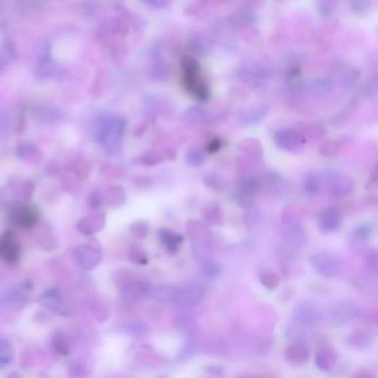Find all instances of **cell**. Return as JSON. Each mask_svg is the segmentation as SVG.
Instances as JSON below:
<instances>
[{
	"mask_svg": "<svg viewBox=\"0 0 378 378\" xmlns=\"http://www.w3.org/2000/svg\"><path fill=\"white\" fill-rule=\"evenodd\" d=\"M375 230V225L373 223H365L358 225L355 228L351 234V240L356 245H362V244L367 242L370 236L373 235Z\"/></svg>",
	"mask_w": 378,
	"mask_h": 378,
	"instance_id": "obj_19",
	"label": "cell"
},
{
	"mask_svg": "<svg viewBox=\"0 0 378 378\" xmlns=\"http://www.w3.org/2000/svg\"><path fill=\"white\" fill-rule=\"evenodd\" d=\"M140 161H141V163H143L144 165L154 166V165H158V164H160V163H162V162H163V156H162L159 153L150 151V152L144 153L141 156Z\"/></svg>",
	"mask_w": 378,
	"mask_h": 378,
	"instance_id": "obj_34",
	"label": "cell"
},
{
	"mask_svg": "<svg viewBox=\"0 0 378 378\" xmlns=\"http://www.w3.org/2000/svg\"><path fill=\"white\" fill-rule=\"evenodd\" d=\"M365 263L367 269L376 272L378 267V257H377V251L376 248H370L365 257Z\"/></svg>",
	"mask_w": 378,
	"mask_h": 378,
	"instance_id": "obj_37",
	"label": "cell"
},
{
	"mask_svg": "<svg viewBox=\"0 0 378 378\" xmlns=\"http://www.w3.org/2000/svg\"><path fill=\"white\" fill-rule=\"evenodd\" d=\"M129 259L133 262V263L145 265L149 262L148 255L145 253L142 247L139 246H133L129 251Z\"/></svg>",
	"mask_w": 378,
	"mask_h": 378,
	"instance_id": "obj_31",
	"label": "cell"
},
{
	"mask_svg": "<svg viewBox=\"0 0 378 378\" xmlns=\"http://www.w3.org/2000/svg\"><path fill=\"white\" fill-rule=\"evenodd\" d=\"M159 237L170 253H176L183 242V236L181 234L165 228L159 230Z\"/></svg>",
	"mask_w": 378,
	"mask_h": 378,
	"instance_id": "obj_17",
	"label": "cell"
},
{
	"mask_svg": "<svg viewBox=\"0 0 378 378\" xmlns=\"http://www.w3.org/2000/svg\"><path fill=\"white\" fill-rule=\"evenodd\" d=\"M54 346L56 348V351L58 353L60 354H68V351H69V347H68V343L66 342V340H63V337H60V336H57L55 341H54Z\"/></svg>",
	"mask_w": 378,
	"mask_h": 378,
	"instance_id": "obj_38",
	"label": "cell"
},
{
	"mask_svg": "<svg viewBox=\"0 0 378 378\" xmlns=\"http://www.w3.org/2000/svg\"><path fill=\"white\" fill-rule=\"evenodd\" d=\"M127 331L133 336H142L147 334L148 327L140 321H132L127 325Z\"/></svg>",
	"mask_w": 378,
	"mask_h": 378,
	"instance_id": "obj_33",
	"label": "cell"
},
{
	"mask_svg": "<svg viewBox=\"0 0 378 378\" xmlns=\"http://www.w3.org/2000/svg\"><path fill=\"white\" fill-rule=\"evenodd\" d=\"M185 160H187L188 164L192 166H200L205 161V156L203 154L200 150L197 149H191L189 150V152L187 153V156H185Z\"/></svg>",
	"mask_w": 378,
	"mask_h": 378,
	"instance_id": "obj_32",
	"label": "cell"
},
{
	"mask_svg": "<svg viewBox=\"0 0 378 378\" xmlns=\"http://www.w3.org/2000/svg\"><path fill=\"white\" fill-rule=\"evenodd\" d=\"M205 371H207L208 374L215 375V376H221L223 375V368L221 367L219 365H211V366H206Z\"/></svg>",
	"mask_w": 378,
	"mask_h": 378,
	"instance_id": "obj_40",
	"label": "cell"
},
{
	"mask_svg": "<svg viewBox=\"0 0 378 378\" xmlns=\"http://www.w3.org/2000/svg\"><path fill=\"white\" fill-rule=\"evenodd\" d=\"M130 233L137 238H144L149 233V224L143 220L137 221L130 225Z\"/></svg>",
	"mask_w": 378,
	"mask_h": 378,
	"instance_id": "obj_30",
	"label": "cell"
},
{
	"mask_svg": "<svg viewBox=\"0 0 378 378\" xmlns=\"http://www.w3.org/2000/svg\"><path fill=\"white\" fill-rule=\"evenodd\" d=\"M275 142L278 148L290 153H299L304 149L305 140L299 132L292 129H285L276 132Z\"/></svg>",
	"mask_w": 378,
	"mask_h": 378,
	"instance_id": "obj_5",
	"label": "cell"
},
{
	"mask_svg": "<svg viewBox=\"0 0 378 378\" xmlns=\"http://www.w3.org/2000/svg\"><path fill=\"white\" fill-rule=\"evenodd\" d=\"M14 351L10 343L6 340L0 339V367L9 365L13 362Z\"/></svg>",
	"mask_w": 378,
	"mask_h": 378,
	"instance_id": "obj_29",
	"label": "cell"
},
{
	"mask_svg": "<svg viewBox=\"0 0 378 378\" xmlns=\"http://www.w3.org/2000/svg\"><path fill=\"white\" fill-rule=\"evenodd\" d=\"M294 317L296 323L301 326H314L321 321V314L318 313L316 307L305 302L296 306Z\"/></svg>",
	"mask_w": 378,
	"mask_h": 378,
	"instance_id": "obj_10",
	"label": "cell"
},
{
	"mask_svg": "<svg viewBox=\"0 0 378 378\" xmlns=\"http://www.w3.org/2000/svg\"><path fill=\"white\" fill-rule=\"evenodd\" d=\"M147 2L152 6H154V7H163L167 0H147Z\"/></svg>",
	"mask_w": 378,
	"mask_h": 378,
	"instance_id": "obj_45",
	"label": "cell"
},
{
	"mask_svg": "<svg viewBox=\"0 0 378 378\" xmlns=\"http://www.w3.org/2000/svg\"><path fill=\"white\" fill-rule=\"evenodd\" d=\"M375 334L369 329H357L348 334L345 339V344L354 350H365L373 345Z\"/></svg>",
	"mask_w": 378,
	"mask_h": 378,
	"instance_id": "obj_13",
	"label": "cell"
},
{
	"mask_svg": "<svg viewBox=\"0 0 378 378\" xmlns=\"http://www.w3.org/2000/svg\"><path fill=\"white\" fill-rule=\"evenodd\" d=\"M286 360L293 366H302L310 359V351L303 342H294L285 350Z\"/></svg>",
	"mask_w": 378,
	"mask_h": 378,
	"instance_id": "obj_12",
	"label": "cell"
},
{
	"mask_svg": "<svg viewBox=\"0 0 378 378\" xmlns=\"http://www.w3.org/2000/svg\"><path fill=\"white\" fill-rule=\"evenodd\" d=\"M304 188L307 194L318 195L323 190V180L317 174H310L306 177Z\"/></svg>",
	"mask_w": 378,
	"mask_h": 378,
	"instance_id": "obj_23",
	"label": "cell"
},
{
	"mask_svg": "<svg viewBox=\"0 0 378 378\" xmlns=\"http://www.w3.org/2000/svg\"><path fill=\"white\" fill-rule=\"evenodd\" d=\"M340 152V144L335 142V141H329L324 143L321 148V154L328 156V158H331V156H336Z\"/></svg>",
	"mask_w": 378,
	"mask_h": 378,
	"instance_id": "obj_35",
	"label": "cell"
},
{
	"mask_svg": "<svg viewBox=\"0 0 378 378\" xmlns=\"http://www.w3.org/2000/svg\"><path fill=\"white\" fill-rule=\"evenodd\" d=\"M107 202L111 206H120L125 202V191L123 188L113 185L107 190Z\"/></svg>",
	"mask_w": 378,
	"mask_h": 378,
	"instance_id": "obj_21",
	"label": "cell"
},
{
	"mask_svg": "<svg viewBox=\"0 0 378 378\" xmlns=\"http://www.w3.org/2000/svg\"><path fill=\"white\" fill-rule=\"evenodd\" d=\"M220 149H221V141L219 140V139H214V140H212L207 145L208 152H211V153L217 152V151H219Z\"/></svg>",
	"mask_w": 378,
	"mask_h": 378,
	"instance_id": "obj_42",
	"label": "cell"
},
{
	"mask_svg": "<svg viewBox=\"0 0 378 378\" xmlns=\"http://www.w3.org/2000/svg\"><path fill=\"white\" fill-rule=\"evenodd\" d=\"M201 274L207 281H215L221 274V267L215 261L207 260L201 265Z\"/></svg>",
	"mask_w": 378,
	"mask_h": 378,
	"instance_id": "obj_22",
	"label": "cell"
},
{
	"mask_svg": "<svg viewBox=\"0 0 378 378\" xmlns=\"http://www.w3.org/2000/svg\"><path fill=\"white\" fill-rule=\"evenodd\" d=\"M204 295L205 288L202 285L191 283L184 285L183 287H178L176 299L173 302H176L178 306L182 310H191L201 303Z\"/></svg>",
	"mask_w": 378,
	"mask_h": 378,
	"instance_id": "obj_2",
	"label": "cell"
},
{
	"mask_svg": "<svg viewBox=\"0 0 378 378\" xmlns=\"http://www.w3.org/2000/svg\"><path fill=\"white\" fill-rule=\"evenodd\" d=\"M10 218L15 224L21 228H31L38 222L39 212L31 205H18L11 211Z\"/></svg>",
	"mask_w": 378,
	"mask_h": 378,
	"instance_id": "obj_8",
	"label": "cell"
},
{
	"mask_svg": "<svg viewBox=\"0 0 378 378\" xmlns=\"http://www.w3.org/2000/svg\"><path fill=\"white\" fill-rule=\"evenodd\" d=\"M238 148L244 153H246L254 158H261L262 155V148L259 141L253 140V139H247V140L242 141L238 144Z\"/></svg>",
	"mask_w": 378,
	"mask_h": 378,
	"instance_id": "obj_27",
	"label": "cell"
},
{
	"mask_svg": "<svg viewBox=\"0 0 378 378\" xmlns=\"http://www.w3.org/2000/svg\"><path fill=\"white\" fill-rule=\"evenodd\" d=\"M104 225H106V215L103 213H95L81 219L78 222V230L86 235H91L101 231Z\"/></svg>",
	"mask_w": 378,
	"mask_h": 378,
	"instance_id": "obj_14",
	"label": "cell"
},
{
	"mask_svg": "<svg viewBox=\"0 0 378 378\" xmlns=\"http://www.w3.org/2000/svg\"><path fill=\"white\" fill-rule=\"evenodd\" d=\"M260 191V182L255 178H245L240 183V188L236 195V202L243 207H249L252 205L253 196Z\"/></svg>",
	"mask_w": 378,
	"mask_h": 378,
	"instance_id": "obj_9",
	"label": "cell"
},
{
	"mask_svg": "<svg viewBox=\"0 0 378 378\" xmlns=\"http://www.w3.org/2000/svg\"><path fill=\"white\" fill-rule=\"evenodd\" d=\"M359 316L358 306L352 302H343L331 308L328 315V321L331 326H343L347 323L354 321Z\"/></svg>",
	"mask_w": 378,
	"mask_h": 378,
	"instance_id": "obj_4",
	"label": "cell"
},
{
	"mask_svg": "<svg viewBox=\"0 0 378 378\" xmlns=\"http://www.w3.org/2000/svg\"><path fill=\"white\" fill-rule=\"evenodd\" d=\"M20 244L14 233L6 232L0 236V259L8 264H16L20 260Z\"/></svg>",
	"mask_w": 378,
	"mask_h": 378,
	"instance_id": "obj_6",
	"label": "cell"
},
{
	"mask_svg": "<svg viewBox=\"0 0 378 378\" xmlns=\"http://www.w3.org/2000/svg\"><path fill=\"white\" fill-rule=\"evenodd\" d=\"M188 234L193 238H199L203 240L204 236H210V231L207 230L205 225L197 222V221H189L187 224Z\"/></svg>",
	"mask_w": 378,
	"mask_h": 378,
	"instance_id": "obj_26",
	"label": "cell"
},
{
	"mask_svg": "<svg viewBox=\"0 0 378 378\" xmlns=\"http://www.w3.org/2000/svg\"><path fill=\"white\" fill-rule=\"evenodd\" d=\"M178 287L173 285H161L154 289L153 295L156 300L162 302H173L176 299Z\"/></svg>",
	"mask_w": 378,
	"mask_h": 378,
	"instance_id": "obj_25",
	"label": "cell"
},
{
	"mask_svg": "<svg viewBox=\"0 0 378 378\" xmlns=\"http://www.w3.org/2000/svg\"><path fill=\"white\" fill-rule=\"evenodd\" d=\"M285 236L288 238V241L300 242L301 238L305 237V232H304L303 226H302L299 222H295V221L287 222L286 228H285Z\"/></svg>",
	"mask_w": 378,
	"mask_h": 378,
	"instance_id": "obj_24",
	"label": "cell"
},
{
	"mask_svg": "<svg viewBox=\"0 0 378 378\" xmlns=\"http://www.w3.org/2000/svg\"><path fill=\"white\" fill-rule=\"evenodd\" d=\"M203 181L207 188L214 191H224L226 189V181L217 173H207L203 178Z\"/></svg>",
	"mask_w": 378,
	"mask_h": 378,
	"instance_id": "obj_28",
	"label": "cell"
},
{
	"mask_svg": "<svg viewBox=\"0 0 378 378\" xmlns=\"http://www.w3.org/2000/svg\"><path fill=\"white\" fill-rule=\"evenodd\" d=\"M94 203H96L95 208L98 207V206H100L102 204L101 197H100V195H98L97 193H95V194H92L91 196H89V204L92 206V205H94Z\"/></svg>",
	"mask_w": 378,
	"mask_h": 378,
	"instance_id": "obj_43",
	"label": "cell"
},
{
	"mask_svg": "<svg viewBox=\"0 0 378 378\" xmlns=\"http://www.w3.org/2000/svg\"><path fill=\"white\" fill-rule=\"evenodd\" d=\"M353 376L356 378H375L376 377L373 371H370L368 369H359L356 371V373H354Z\"/></svg>",
	"mask_w": 378,
	"mask_h": 378,
	"instance_id": "obj_41",
	"label": "cell"
},
{
	"mask_svg": "<svg viewBox=\"0 0 378 378\" xmlns=\"http://www.w3.org/2000/svg\"><path fill=\"white\" fill-rule=\"evenodd\" d=\"M337 363H339V354L330 347H324L315 355V365L323 371L334 369Z\"/></svg>",
	"mask_w": 378,
	"mask_h": 378,
	"instance_id": "obj_15",
	"label": "cell"
},
{
	"mask_svg": "<svg viewBox=\"0 0 378 378\" xmlns=\"http://www.w3.org/2000/svg\"><path fill=\"white\" fill-rule=\"evenodd\" d=\"M203 218H204L205 222L208 225L213 226H219L223 225L224 223V214L218 203H210L203 212Z\"/></svg>",
	"mask_w": 378,
	"mask_h": 378,
	"instance_id": "obj_18",
	"label": "cell"
},
{
	"mask_svg": "<svg viewBox=\"0 0 378 378\" xmlns=\"http://www.w3.org/2000/svg\"><path fill=\"white\" fill-rule=\"evenodd\" d=\"M310 264L318 275L324 278H333L340 275L341 262L330 253H315L310 258Z\"/></svg>",
	"mask_w": 378,
	"mask_h": 378,
	"instance_id": "obj_1",
	"label": "cell"
},
{
	"mask_svg": "<svg viewBox=\"0 0 378 378\" xmlns=\"http://www.w3.org/2000/svg\"><path fill=\"white\" fill-rule=\"evenodd\" d=\"M325 177H326L328 182L329 194L335 199H342V197L348 196L353 193L355 188H356L355 180L352 177L347 176V174L330 172Z\"/></svg>",
	"mask_w": 378,
	"mask_h": 378,
	"instance_id": "obj_3",
	"label": "cell"
},
{
	"mask_svg": "<svg viewBox=\"0 0 378 378\" xmlns=\"http://www.w3.org/2000/svg\"><path fill=\"white\" fill-rule=\"evenodd\" d=\"M123 292L129 300L140 301L151 292V288L148 283L139 280H132L124 285Z\"/></svg>",
	"mask_w": 378,
	"mask_h": 378,
	"instance_id": "obj_16",
	"label": "cell"
},
{
	"mask_svg": "<svg viewBox=\"0 0 378 378\" xmlns=\"http://www.w3.org/2000/svg\"><path fill=\"white\" fill-rule=\"evenodd\" d=\"M376 188H377V179H376V172H374L373 176H371V178L368 181L367 189H369L370 191H376Z\"/></svg>",
	"mask_w": 378,
	"mask_h": 378,
	"instance_id": "obj_44",
	"label": "cell"
},
{
	"mask_svg": "<svg viewBox=\"0 0 378 378\" xmlns=\"http://www.w3.org/2000/svg\"><path fill=\"white\" fill-rule=\"evenodd\" d=\"M258 353H261V354H265V353H269V351L271 350V346H273V342L270 340V339H261L259 342H258Z\"/></svg>",
	"mask_w": 378,
	"mask_h": 378,
	"instance_id": "obj_39",
	"label": "cell"
},
{
	"mask_svg": "<svg viewBox=\"0 0 378 378\" xmlns=\"http://www.w3.org/2000/svg\"><path fill=\"white\" fill-rule=\"evenodd\" d=\"M74 260L83 270H92L100 264L101 255L91 245H79L73 251Z\"/></svg>",
	"mask_w": 378,
	"mask_h": 378,
	"instance_id": "obj_7",
	"label": "cell"
},
{
	"mask_svg": "<svg viewBox=\"0 0 378 378\" xmlns=\"http://www.w3.org/2000/svg\"><path fill=\"white\" fill-rule=\"evenodd\" d=\"M342 212L337 207H328L319 218V230L324 234H329L340 229L342 224Z\"/></svg>",
	"mask_w": 378,
	"mask_h": 378,
	"instance_id": "obj_11",
	"label": "cell"
},
{
	"mask_svg": "<svg viewBox=\"0 0 378 378\" xmlns=\"http://www.w3.org/2000/svg\"><path fill=\"white\" fill-rule=\"evenodd\" d=\"M195 345L194 343H189V344H185V346L182 348L181 351H180V353L178 354V360L180 363H183L185 362V360L190 359L193 355L195 354Z\"/></svg>",
	"mask_w": 378,
	"mask_h": 378,
	"instance_id": "obj_36",
	"label": "cell"
},
{
	"mask_svg": "<svg viewBox=\"0 0 378 378\" xmlns=\"http://www.w3.org/2000/svg\"><path fill=\"white\" fill-rule=\"evenodd\" d=\"M259 278L262 285L270 290L276 289L278 287V285H280V281H281L280 276H278L274 271L271 269H267V267H265V269H262L259 272Z\"/></svg>",
	"mask_w": 378,
	"mask_h": 378,
	"instance_id": "obj_20",
	"label": "cell"
}]
</instances>
